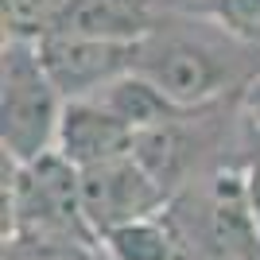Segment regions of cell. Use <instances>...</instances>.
<instances>
[{
	"label": "cell",
	"mask_w": 260,
	"mask_h": 260,
	"mask_svg": "<svg viewBox=\"0 0 260 260\" xmlns=\"http://www.w3.org/2000/svg\"><path fill=\"white\" fill-rule=\"evenodd\" d=\"M66 98L51 82L39 43L4 39L0 47V148L4 159L31 163L54 152Z\"/></svg>",
	"instance_id": "cell-3"
},
{
	"label": "cell",
	"mask_w": 260,
	"mask_h": 260,
	"mask_svg": "<svg viewBox=\"0 0 260 260\" xmlns=\"http://www.w3.org/2000/svg\"><path fill=\"white\" fill-rule=\"evenodd\" d=\"M101 252L109 260H183L175 225L163 214L140 217V221H128V225L105 233L101 237Z\"/></svg>",
	"instance_id": "cell-8"
},
{
	"label": "cell",
	"mask_w": 260,
	"mask_h": 260,
	"mask_svg": "<svg viewBox=\"0 0 260 260\" xmlns=\"http://www.w3.org/2000/svg\"><path fill=\"white\" fill-rule=\"evenodd\" d=\"M39 58H43L51 82L58 86L66 101L98 98L113 82L132 74L140 66V43H120V39H98V35L78 31H51L39 39Z\"/></svg>",
	"instance_id": "cell-5"
},
{
	"label": "cell",
	"mask_w": 260,
	"mask_h": 260,
	"mask_svg": "<svg viewBox=\"0 0 260 260\" xmlns=\"http://www.w3.org/2000/svg\"><path fill=\"white\" fill-rule=\"evenodd\" d=\"M252 51L260 47L241 43L210 16L175 12L163 16L148 39H140L136 70L152 78L179 109L206 113L229 89H249V82L260 74V62H249Z\"/></svg>",
	"instance_id": "cell-1"
},
{
	"label": "cell",
	"mask_w": 260,
	"mask_h": 260,
	"mask_svg": "<svg viewBox=\"0 0 260 260\" xmlns=\"http://www.w3.org/2000/svg\"><path fill=\"white\" fill-rule=\"evenodd\" d=\"M241 186H245V198H249V210L256 217L260 229V117H249V128H245V148H241Z\"/></svg>",
	"instance_id": "cell-11"
},
{
	"label": "cell",
	"mask_w": 260,
	"mask_h": 260,
	"mask_svg": "<svg viewBox=\"0 0 260 260\" xmlns=\"http://www.w3.org/2000/svg\"><path fill=\"white\" fill-rule=\"evenodd\" d=\"M4 241H43V245H82L101 249L82 210V171L58 152L31 163L4 159Z\"/></svg>",
	"instance_id": "cell-2"
},
{
	"label": "cell",
	"mask_w": 260,
	"mask_h": 260,
	"mask_svg": "<svg viewBox=\"0 0 260 260\" xmlns=\"http://www.w3.org/2000/svg\"><path fill=\"white\" fill-rule=\"evenodd\" d=\"M194 16H210L241 43L260 47V0H206Z\"/></svg>",
	"instance_id": "cell-10"
},
{
	"label": "cell",
	"mask_w": 260,
	"mask_h": 260,
	"mask_svg": "<svg viewBox=\"0 0 260 260\" xmlns=\"http://www.w3.org/2000/svg\"><path fill=\"white\" fill-rule=\"evenodd\" d=\"M167 202H171V186L155 179L136 152L82 171V210L98 241L128 221L163 214Z\"/></svg>",
	"instance_id": "cell-4"
},
{
	"label": "cell",
	"mask_w": 260,
	"mask_h": 260,
	"mask_svg": "<svg viewBox=\"0 0 260 260\" xmlns=\"http://www.w3.org/2000/svg\"><path fill=\"white\" fill-rule=\"evenodd\" d=\"M202 4H206V0H171V8H175V12H190V16H194Z\"/></svg>",
	"instance_id": "cell-12"
},
{
	"label": "cell",
	"mask_w": 260,
	"mask_h": 260,
	"mask_svg": "<svg viewBox=\"0 0 260 260\" xmlns=\"http://www.w3.org/2000/svg\"><path fill=\"white\" fill-rule=\"evenodd\" d=\"M66 12H70V0H0L4 39L39 43L66 20Z\"/></svg>",
	"instance_id": "cell-9"
},
{
	"label": "cell",
	"mask_w": 260,
	"mask_h": 260,
	"mask_svg": "<svg viewBox=\"0 0 260 260\" xmlns=\"http://www.w3.org/2000/svg\"><path fill=\"white\" fill-rule=\"evenodd\" d=\"M132 148H136V128L124 117H117L101 98L66 101L54 152L66 155L78 171L109 163V159H120Z\"/></svg>",
	"instance_id": "cell-6"
},
{
	"label": "cell",
	"mask_w": 260,
	"mask_h": 260,
	"mask_svg": "<svg viewBox=\"0 0 260 260\" xmlns=\"http://www.w3.org/2000/svg\"><path fill=\"white\" fill-rule=\"evenodd\" d=\"M163 0H70L66 20L54 31H78L98 35V39H120V43H140L159 27Z\"/></svg>",
	"instance_id": "cell-7"
}]
</instances>
